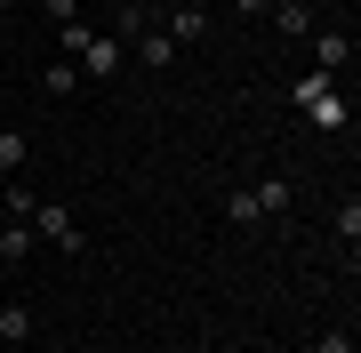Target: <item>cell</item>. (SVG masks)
<instances>
[{
    "instance_id": "10",
    "label": "cell",
    "mask_w": 361,
    "mask_h": 353,
    "mask_svg": "<svg viewBox=\"0 0 361 353\" xmlns=\"http://www.w3.org/2000/svg\"><path fill=\"white\" fill-rule=\"evenodd\" d=\"M0 337H8V345L32 337V314H25V305H0Z\"/></svg>"
},
{
    "instance_id": "9",
    "label": "cell",
    "mask_w": 361,
    "mask_h": 353,
    "mask_svg": "<svg viewBox=\"0 0 361 353\" xmlns=\"http://www.w3.org/2000/svg\"><path fill=\"white\" fill-rule=\"evenodd\" d=\"M265 209H257V193H249V185H241V193H225V225H257Z\"/></svg>"
},
{
    "instance_id": "4",
    "label": "cell",
    "mask_w": 361,
    "mask_h": 353,
    "mask_svg": "<svg viewBox=\"0 0 361 353\" xmlns=\"http://www.w3.org/2000/svg\"><path fill=\"white\" fill-rule=\"evenodd\" d=\"M305 49H313V73H329V80L345 73V56H353V49H345V32H313Z\"/></svg>"
},
{
    "instance_id": "11",
    "label": "cell",
    "mask_w": 361,
    "mask_h": 353,
    "mask_svg": "<svg viewBox=\"0 0 361 353\" xmlns=\"http://www.w3.org/2000/svg\"><path fill=\"white\" fill-rule=\"evenodd\" d=\"M257 193V209H289V177H265V185H249Z\"/></svg>"
},
{
    "instance_id": "7",
    "label": "cell",
    "mask_w": 361,
    "mask_h": 353,
    "mask_svg": "<svg viewBox=\"0 0 361 353\" xmlns=\"http://www.w3.org/2000/svg\"><path fill=\"white\" fill-rule=\"evenodd\" d=\"M201 32H209V16L193 8V0H185V8H177V16H169V40H177V49H193V40H201Z\"/></svg>"
},
{
    "instance_id": "12",
    "label": "cell",
    "mask_w": 361,
    "mask_h": 353,
    "mask_svg": "<svg viewBox=\"0 0 361 353\" xmlns=\"http://www.w3.org/2000/svg\"><path fill=\"white\" fill-rule=\"evenodd\" d=\"M0 169H25V137L16 129H0Z\"/></svg>"
},
{
    "instance_id": "8",
    "label": "cell",
    "mask_w": 361,
    "mask_h": 353,
    "mask_svg": "<svg viewBox=\"0 0 361 353\" xmlns=\"http://www.w3.org/2000/svg\"><path fill=\"white\" fill-rule=\"evenodd\" d=\"M40 89H49V97H73V89H80V65H73V56H56V65L40 73Z\"/></svg>"
},
{
    "instance_id": "2",
    "label": "cell",
    "mask_w": 361,
    "mask_h": 353,
    "mask_svg": "<svg viewBox=\"0 0 361 353\" xmlns=\"http://www.w3.org/2000/svg\"><path fill=\"white\" fill-rule=\"evenodd\" d=\"M32 233L40 241H56V249H89V241H80V225H73V209H65V201H32Z\"/></svg>"
},
{
    "instance_id": "13",
    "label": "cell",
    "mask_w": 361,
    "mask_h": 353,
    "mask_svg": "<svg viewBox=\"0 0 361 353\" xmlns=\"http://www.w3.org/2000/svg\"><path fill=\"white\" fill-rule=\"evenodd\" d=\"M313 353H353V337H345V329H322V345H313Z\"/></svg>"
},
{
    "instance_id": "1",
    "label": "cell",
    "mask_w": 361,
    "mask_h": 353,
    "mask_svg": "<svg viewBox=\"0 0 361 353\" xmlns=\"http://www.w3.org/2000/svg\"><path fill=\"white\" fill-rule=\"evenodd\" d=\"M56 49H65V56H73V65L89 73V80H113L121 65H129V49H121L113 32H97V25H80V16H73V25H56Z\"/></svg>"
},
{
    "instance_id": "6",
    "label": "cell",
    "mask_w": 361,
    "mask_h": 353,
    "mask_svg": "<svg viewBox=\"0 0 361 353\" xmlns=\"http://www.w3.org/2000/svg\"><path fill=\"white\" fill-rule=\"evenodd\" d=\"M25 249H32V225L8 217V225H0V265H25Z\"/></svg>"
},
{
    "instance_id": "15",
    "label": "cell",
    "mask_w": 361,
    "mask_h": 353,
    "mask_svg": "<svg viewBox=\"0 0 361 353\" xmlns=\"http://www.w3.org/2000/svg\"><path fill=\"white\" fill-rule=\"evenodd\" d=\"M233 8H241V16H265V8H273V0H233Z\"/></svg>"
},
{
    "instance_id": "14",
    "label": "cell",
    "mask_w": 361,
    "mask_h": 353,
    "mask_svg": "<svg viewBox=\"0 0 361 353\" xmlns=\"http://www.w3.org/2000/svg\"><path fill=\"white\" fill-rule=\"evenodd\" d=\"M40 8H49L56 25H73V16H80V0H40Z\"/></svg>"
},
{
    "instance_id": "5",
    "label": "cell",
    "mask_w": 361,
    "mask_h": 353,
    "mask_svg": "<svg viewBox=\"0 0 361 353\" xmlns=\"http://www.w3.org/2000/svg\"><path fill=\"white\" fill-rule=\"evenodd\" d=\"M273 25H281V40H313V0H281Z\"/></svg>"
},
{
    "instance_id": "3",
    "label": "cell",
    "mask_w": 361,
    "mask_h": 353,
    "mask_svg": "<svg viewBox=\"0 0 361 353\" xmlns=\"http://www.w3.org/2000/svg\"><path fill=\"white\" fill-rule=\"evenodd\" d=\"M129 56H137V65H153V73H161V65H177V40H169V32H153V25H145V32L129 40Z\"/></svg>"
}]
</instances>
